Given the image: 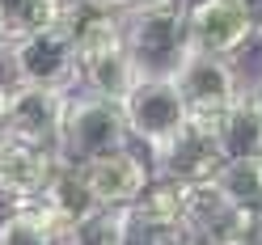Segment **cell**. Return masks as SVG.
Segmentation results:
<instances>
[{"label":"cell","mask_w":262,"mask_h":245,"mask_svg":"<svg viewBox=\"0 0 262 245\" xmlns=\"http://www.w3.org/2000/svg\"><path fill=\"white\" fill-rule=\"evenodd\" d=\"M55 152L51 148H30V144H5L0 152V199L9 207H30L38 203L55 173Z\"/></svg>","instance_id":"obj_10"},{"label":"cell","mask_w":262,"mask_h":245,"mask_svg":"<svg viewBox=\"0 0 262 245\" xmlns=\"http://www.w3.org/2000/svg\"><path fill=\"white\" fill-rule=\"evenodd\" d=\"M245 93H250V97H254V106L262 110V72H258V76L250 80V85H245Z\"/></svg>","instance_id":"obj_20"},{"label":"cell","mask_w":262,"mask_h":245,"mask_svg":"<svg viewBox=\"0 0 262 245\" xmlns=\"http://www.w3.org/2000/svg\"><path fill=\"white\" fill-rule=\"evenodd\" d=\"M178 93H182V106L190 119H216V114L237 102L245 93L241 76H237V63L233 59H220V55H190L173 76Z\"/></svg>","instance_id":"obj_8"},{"label":"cell","mask_w":262,"mask_h":245,"mask_svg":"<svg viewBox=\"0 0 262 245\" xmlns=\"http://www.w3.org/2000/svg\"><path fill=\"white\" fill-rule=\"evenodd\" d=\"M34 207H38L42 216L59 228V237H63L72 224H80L85 216H93L102 203L93 199V190L85 186V177H80L76 165H55L51 182H47V190L38 194V203H34Z\"/></svg>","instance_id":"obj_12"},{"label":"cell","mask_w":262,"mask_h":245,"mask_svg":"<svg viewBox=\"0 0 262 245\" xmlns=\"http://www.w3.org/2000/svg\"><path fill=\"white\" fill-rule=\"evenodd\" d=\"M0 55H5V42H0Z\"/></svg>","instance_id":"obj_25"},{"label":"cell","mask_w":262,"mask_h":245,"mask_svg":"<svg viewBox=\"0 0 262 245\" xmlns=\"http://www.w3.org/2000/svg\"><path fill=\"white\" fill-rule=\"evenodd\" d=\"M237 5L254 17V26H262V0H237Z\"/></svg>","instance_id":"obj_19"},{"label":"cell","mask_w":262,"mask_h":245,"mask_svg":"<svg viewBox=\"0 0 262 245\" xmlns=\"http://www.w3.org/2000/svg\"><path fill=\"white\" fill-rule=\"evenodd\" d=\"M63 102H68V93H59V89H30V85L5 89V106H0V136H5V144H30V148L55 152Z\"/></svg>","instance_id":"obj_7"},{"label":"cell","mask_w":262,"mask_h":245,"mask_svg":"<svg viewBox=\"0 0 262 245\" xmlns=\"http://www.w3.org/2000/svg\"><path fill=\"white\" fill-rule=\"evenodd\" d=\"M119 114H123L127 136L136 144H144V148L165 144L178 127L190 119L173 80H148V76H140L136 85H131V93L119 102Z\"/></svg>","instance_id":"obj_5"},{"label":"cell","mask_w":262,"mask_h":245,"mask_svg":"<svg viewBox=\"0 0 262 245\" xmlns=\"http://www.w3.org/2000/svg\"><path fill=\"white\" fill-rule=\"evenodd\" d=\"M254 38H258V47H262V26H258V30H254Z\"/></svg>","instance_id":"obj_23"},{"label":"cell","mask_w":262,"mask_h":245,"mask_svg":"<svg viewBox=\"0 0 262 245\" xmlns=\"http://www.w3.org/2000/svg\"><path fill=\"white\" fill-rule=\"evenodd\" d=\"M233 245H262V241H258V237H250V241H233Z\"/></svg>","instance_id":"obj_21"},{"label":"cell","mask_w":262,"mask_h":245,"mask_svg":"<svg viewBox=\"0 0 262 245\" xmlns=\"http://www.w3.org/2000/svg\"><path fill=\"white\" fill-rule=\"evenodd\" d=\"M123 47H127V55H131L140 76L173 80L178 68L190 59L182 0H165V5L123 13Z\"/></svg>","instance_id":"obj_1"},{"label":"cell","mask_w":262,"mask_h":245,"mask_svg":"<svg viewBox=\"0 0 262 245\" xmlns=\"http://www.w3.org/2000/svg\"><path fill=\"white\" fill-rule=\"evenodd\" d=\"M59 17V0H0V42H13Z\"/></svg>","instance_id":"obj_17"},{"label":"cell","mask_w":262,"mask_h":245,"mask_svg":"<svg viewBox=\"0 0 262 245\" xmlns=\"http://www.w3.org/2000/svg\"><path fill=\"white\" fill-rule=\"evenodd\" d=\"M5 59H9L13 85H30V89L72 93L76 89V76H80L72 34L63 30L59 17L38 26V30H30V34H21V38H13L5 47Z\"/></svg>","instance_id":"obj_3"},{"label":"cell","mask_w":262,"mask_h":245,"mask_svg":"<svg viewBox=\"0 0 262 245\" xmlns=\"http://www.w3.org/2000/svg\"><path fill=\"white\" fill-rule=\"evenodd\" d=\"M148 157H152L148 161L152 177H165V182H178V186H199L224 165L207 119H186L165 144L148 148Z\"/></svg>","instance_id":"obj_4"},{"label":"cell","mask_w":262,"mask_h":245,"mask_svg":"<svg viewBox=\"0 0 262 245\" xmlns=\"http://www.w3.org/2000/svg\"><path fill=\"white\" fill-rule=\"evenodd\" d=\"M131 144L123 114L114 102H102L93 93H68L59 114V131H55V161L59 165H85V161L114 152Z\"/></svg>","instance_id":"obj_2"},{"label":"cell","mask_w":262,"mask_h":245,"mask_svg":"<svg viewBox=\"0 0 262 245\" xmlns=\"http://www.w3.org/2000/svg\"><path fill=\"white\" fill-rule=\"evenodd\" d=\"M0 245H59V228L34 203L30 207H9L0 216Z\"/></svg>","instance_id":"obj_15"},{"label":"cell","mask_w":262,"mask_h":245,"mask_svg":"<svg viewBox=\"0 0 262 245\" xmlns=\"http://www.w3.org/2000/svg\"><path fill=\"white\" fill-rule=\"evenodd\" d=\"M127 241V207H97L93 216L72 224L59 245H123Z\"/></svg>","instance_id":"obj_16"},{"label":"cell","mask_w":262,"mask_h":245,"mask_svg":"<svg viewBox=\"0 0 262 245\" xmlns=\"http://www.w3.org/2000/svg\"><path fill=\"white\" fill-rule=\"evenodd\" d=\"M207 182L220 190L224 203H233L245 216L262 211V161H224Z\"/></svg>","instance_id":"obj_14"},{"label":"cell","mask_w":262,"mask_h":245,"mask_svg":"<svg viewBox=\"0 0 262 245\" xmlns=\"http://www.w3.org/2000/svg\"><path fill=\"white\" fill-rule=\"evenodd\" d=\"M102 9H114V13H136V9H148V5H165V0H93Z\"/></svg>","instance_id":"obj_18"},{"label":"cell","mask_w":262,"mask_h":245,"mask_svg":"<svg viewBox=\"0 0 262 245\" xmlns=\"http://www.w3.org/2000/svg\"><path fill=\"white\" fill-rule=\"evenodd\" d=\"M136 80H140V72H136V63H131L127 47H110V51H102V55L80 59L76 85H85L80 93H93V97H102V102H114V106H119L123 97L131 93Z\"/></svg>","instance_id":"obj_13"},{"label":"cell","mask_w":262,"mask_h":245,"mask_svg":"<svg viewBox=\"0 0 262 245\" xmlns=\"http://www.w3.org/2000/svg\"><path fill=\"white\" fill-rule=\"evenodd\" d=\"M211 136L224 161H262V110L254 106L250 93L228 102L211 119Z\"/></svg>","instance_id":"obj_11"},{"label":"cell","mask_w":262,"mask_h":245,"mask_svg":"<svg viewBox=\"0 0 262 245\" xmlns=\"http://www.w3.org/2000/svg\"><path fill=\"white\" fill-rule=\"evenodd\" d=\"M5 89H9V85H5V80H0V106H5Z\"/></svg>","instance_id":"obj_22"},{"label":"cell","mask_w":262,"mask_h":245,"mask_svg":"<svg viewBox=\"0 0 262 245\" xmlns=\"http://www.w3.org/2000/svg\"><path fill=\"white\" fill-rule=\"evenodd\" d=\"M76 169H80L85 186L93 190V199L102 207H131L144 194V186L152 182L148 161L131 148V144H123L114 152H102V157H93V161H85Z\"/></svg>","instance_id":"obj_9"},{"label":"cell","mask_w":262,"mask_h":245,"mask_svg":"<svg viewBox=\"0 0 262 245\" xmlns=\"http://www.w3.org/2000/svg\"><path fill=\"white\" fill-rule=\"evenodd\" d=\"M0 152H5V136H0Z\"/></svg>","instance_id":"obj_24"},{"label":"cell","mask_w":262,"mask_h":245,"mask_svg":"<svg viewBox=\"0 0 262 245\" xmlns=\"http://www.w3.org/2000/svg\"><path fill=\"white\" fill-rule=\"evenodd\" d=\"M182 17H186L190 55L233 59L237 51H245V42H254L258 30L237 0H190V5H182Z\"/></svg>","instance_id":"obj_6"}]
</instances>
